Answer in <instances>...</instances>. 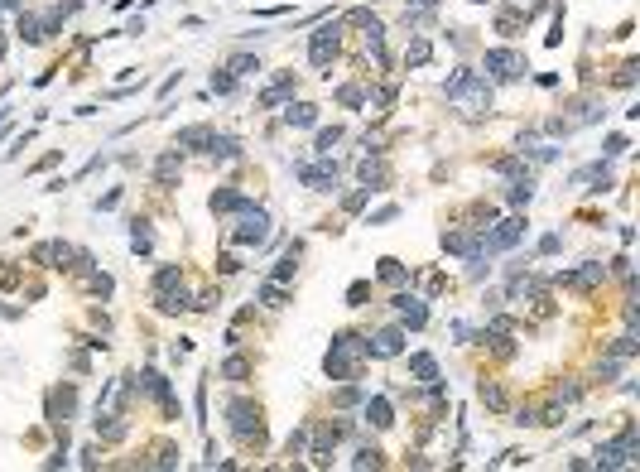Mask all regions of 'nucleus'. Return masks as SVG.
Segmentation results:
<instances>
[{
	"label": "nucleus",
	"instance_id": "obj_16",
	"mask_svg": "<svg viewBox=\"0 0 640 472\" xmlns=\"http://www.w3.org/2000/svg\"><path fill=\"white\" fill-rule=\"evenodd\" d=\"M212 140V126H188V131H179V150H203Z\"/></svg>",
	"mask_w": 640,
	"mask_h": 472
},
{
	"label": "nucleus",
	"instance_id": "obj_12",
	"mask_svg": "<svg viewBox=\"0 0 640 472\" xmlns=\"http://www.w3.org/2000/svg\"><path fill=\"white\" fill-rule=\"evenodd\" d=\"M559 279L568 284V289H592V284H602V279H607V270H602L597 260H587L583 270H568V275H559Z\"/></svg>",
	"mask_w": 640,
	"mask_h": 472
},
{
	"label": "nucleus",
	"instance_id": "obj_22",
	"mask_svg": "<svg viewBox=\"0 0 640 472\" xmlns=\"http://www.w3.org/2000/svg\"><path fill=\"white\" fill-rule=\"evenodd\" d=\"M227 73H231V78H246V73H260V58H255V54H236L231 63H227Z\"/></svg>",
	"mask_w": 640,
	"mask_h": 472
},
{
	"label": "nucleus",
	"instance_id": "obj_43",
	"mask_svg": "<svg viewBox=\"0 0 640 472\" xmlns=\"http://www.w3.org/2000/svg\"><path fill=\"white\" fill-rule=\"evenodd\" d=\"M621 150H626V135H612V140H607V155H612V159L621 155Z\"/></svg>",
	"mask_w": 640,
	"mask_h": 472
},
{
	"label": "nucleus",
	"instance_id": "obj_1",
	"mask_svg": "<svg viewBox=\"0 0 640 472\" xmlns=\"http://www.w3.org/2000/svg\"><path fill=\"white\" fill-rule=\"evenodd\" d=\"M443 92H448V102H457L467 116H486L491 111V83L481 78V73H467V68H457L453 78L443 83Z\"/></svg>",
	"mask_w": 640,
	"mask_h": 472
},
{
	"label": "nucleus",
	"instance_id": "obj_30",
	"mask_svg": "<svg viewBox=\"0 0 640 472\" xmlns=\"http://www.w3.org/2000/svg\"><path fill=\"white\" fill-rule=\"evenodd\" d=\"M169 284H183V270H179V265H164L159 275H155V289H169Z\"/></svg>",
	"mask_w": 640,
	"mask_h": 472
},
{
	"label": "nucleus",
	"instance_id": "obj_14",
	"mask_svg": "<svg viewBox=\"0 0 640 472\" xmlns=\"http://www.w3.org/2000/svg\"><path fill=\"white\" fill-rule=\"evenodd\" d=\"M155 304H159L164 313H183V308H193V304H188V294H183V284H169V289H155Z\"/></svg>",
	"mask_w": 640,
	"mask_h": 472
},
{
	"label": "nucleus",
	"instance_id": "obj_8",
	"mask_svg": "<svg viewBox=\"0 0 640 472\" xmlns=\"http://www.w3.org/2000/svg\"><path fill=\"white\" fill-rule=\"evenodd\" d=\"M298 178H303L313 193H332V188H337V164L322 155V164H298Z\"/></svg>",
	"mask_w": 640,
	"mask_h": 472
},
{
	"label": "nucleus",
	"instance_id": "obj_15",
	"mask_svg": "<svg viewBox=\"0 0 640 472\" xmlns=\"http://www.w3.org/2000/svg\"><path fill=\"white\" fill-rule=\"evenodd\" d=\"M356 174H361V183H366V188H385V183H390V169L380 164V159H361V169H356Z\"/></svg>",
	"mask_w": 640,
	"mask_h": 472
},
{
	"label": "nucleus",
	"instance_id": "obj_28",
	"mask_svg": "<svg viewBox=\"0 0 640 472\" xmlns=\"http://www.w3.org/2000/svg\"><path fill=\"white\" fill-rule=\"evenodd\" d=\"M20 34H25V44H39V39H44V25H39L34 15H20Z\"/></svg>",
	"mask_w": 640,
	"mask_h": 472
},
{
	"label": "nucleus",
	"instance_id": "obj_21",
	"mask_svg": "<svg viewBox=\"0 0 640 472\" xmlns=\"http://www.w3.org/2000/svg\"><path fill=\"white\" fill-rule=\"evenodd\" d=\"M284 121H289V126H313V121H318V107H308V102H298V107H294V102H289Z\"/></svg>",
	"mask_w": 640,
	"mask_h": 472
},
{
	"label": "nucleus",
	"instance_id": "obj_19",
	"mask_svg": "<svg viewBox=\"0 0 640 472\" xmlns=\"http://www.w3.org/2000/svg\"><path fill=\"white\" fill-rule=\"evenodd\" d=\"M246 207V198L236 193V188H222V193H212V212H241Z\"/></svg>",
	"mask_w": 640,
	"mask_h": 472
},
{
	"label": "nucleus",
	"instance_id": "obj_24",
	"mask_svg": "<svg viewBox=\"0 0 640 472\" xmlns=\"http://www.w3.org/2000/svg\"><path fill=\"white\" fill-rule=\"evenodd\" d=\"M155 178H159V183H174V178H179V155H164L159 164H155Z\"/></svg>",
	"mask_w": 640,
	"mask_h": 472
},
{
	"label": "nucleus",
	"instance_id": "obj_45",
	"mask_svg": "<svg viewBox=\"0 0 640 472\" xmlns=\"http://www.w3.org/2000/svg\"><path fill=\"white\" fill-rule=\"evenodd\" d=\"M496 169H501V174H520V159H515V155H506V159H501Z\"/></svg>",
	"mask_w": 640,
	"mask_h": 472
},
{
	"label": "nucleus",
	"instance_id": "obj_7",
	"mask_svg": "<svg viewBox=\"0 0 640 472\" xmlns=\"http://www.w3.org/2000/svg\"><path fill=\"white\" fill-rule=\"evenodd\" d=\"M486 73L501 78V83H510V78L525 73V58L515 54V49H486Z\"/></svg>",
	"mask_w": 640,
	"mask_h": 472
},
{
	"label": "nucleus",
	"instance_id": "obj_40",
	"mask_svg": "<svg viewBox=\"0 0 640 472\" xmlns=\"http://www.w3.org/2000/svg\"><path fill=\"white\" fill-rule=\"evenodd\" d=\"M217 270H222V275H236V270H241L236 255H217Z\"/></svg>",
	"mask_w": 640,
	"mask_h": 472
},
{
	"label": "nucleus",
	"instance_id": "obj_4",
	"mask_svg": "<svg viewBox=\"0 0 640 472\" xmlns=\"http://www.w3.org/2000/svg\"><path fill=\"white\" fill-rule=\"evenodd\" d=\"M231 429H236V439L241 444H260L265 439V429H260V410L250 405V400H231Z\"/></svg>",
	"mask_w": 640,
	"mask_h": 472
},
{
	"label": "nucleus",
	"instance_id": "obj_5",
	"mask_svg": "<svg viewBox=\"0 0 640 472\" xmlns=\"http://www.w3.org/2000/svg\"><path fill=\"white\" fill-rule=\"evenodd\" d=\"M231 236H236V246H260V241L270 236L265 207H250V202H246V207H241V226L231 231Z\"/></svg>",
	"mask_w": 640,
	"mask_h": 472
},
{
	"label": "nucleus",
	"instance_id": "obj_37",
	"mask_svg": "<svg viewBox=\"0 0 640 472\" xmlns=\"http://www.w3.org/2000/svg\"><path fill=\"white\" fill-rule=\"evenodd\" d=\"M631 352H636V337H631V333L612 342V357H631Z\"/></svg>",
	"mask_w": 640,
	"mask_h": 472
},
{
	"label": "nucleus",
	"instance_id": "obj_26",
	"mask_svg": "<svg viewBox=\"0 0 640 472\" xmlns=\"http://www.w3.org/2000/svg\"><path fill=\"white\" fill-rule=\"evenodd\" d=\"M260 299H265L270 308H279V304H289V294L279 289V279H270V284H260Z\"/></svg>",
	"mask_w": 640,
	"mask_h": 472
},
{
	"label": "nucleus",
	"instance_id": "obj_20",
	"mask_svg": "<svg viewBox=\"0 0 640 472\" xmlns=\"http://www.w3.org/2000/svg\"><path fill=\"white\" fill-rule=\"evenodd\" d=\"M289 92H294V73H284V78H279V83L270 87L265 97H260V107H279V102H284Z\"/></svg>",
	"mask_w": 640,
	"mask_h": 472
},
{
	"label": "nucleus",
	"instance_id": "obj_47",
	"mask_svg": "<svg viewBox=\"0 0 640 472\" xmlns=\"http://www.w3.org/2000/svg\"><path fill=\"white\" fill-rule=\"evenodd\" d=\"M15 5H20V0H0V10H15Z\"/></svg>",
	"mask_w": 640,
	"mask_h": 472
},
{
	"label": "nucleus",
	"instance_id": "obj_6",
	"mask_svg": "<svg viewBox=\"0 0 640 472\" xmlns=\"http://www.w3.org/2000/svg\"><path fill=\"white\" fill-rule=\"evenodd\" d=\"M520 236H525V217H506L501 226H491V231L481 236V255H491V250H510Z\"/></svg>",
	"mask_w": 640,
	"mask_h": 472
},
{
	"label": "nucleus",
	"instance_id": "obj_44",
	"mask_svg": "<svg viewBox=\"0 0 640 472\" xmlns=\"http://www.w3.org/2000/svg\"><path fill=\"white\" fill-rule=\"evenodd\" d=\"M294 453H303V429H294V434H289V458H294Z\"/></svg>",
	"mask_w": 640,
	"mask_h": 472
},
{
	"label": "nucleus",
	"instance_id": "obj_46",
	"mask_svg": "<svg viewBox=\"0 0 640 472\" xmlns=\"http://www.w3.org/2000/svg\"><path fill=\"white\" fill-rule=\"evenodd\" d=\"M409 5H419V10H428V5H438V0H409Z\"/></svg>",
	"mask_w": 640,
	"mask_h": 472
},
{
	"label": "nucleus",
	"instance_id": "obj_48",
	"mask_svg": "<svg viewBox=\"0 0 640 472\" xmlns=\"http://www.w3.org/2000/svg\"><path fill=\"white\" fill-rule=\"evenodd\" d=\"M477 5H486V0H477Z\"/></svg>",
	"mask_w": 640,
	"mask_h": 472
},
{
	"label": "nucleus",
	"instance_id": "obj_36",
	"mask_svg": "<svg viewBox=\"0 0 640 472\" xmlns=\"http://www.w3.org/2000/svg\"><path fill=\"white\" fill-rule=\"evenodd\" d=\"M337 102L342 107H361V87H337Z\"/></svg>",
	"mask_w": 640,
	"mask_h": 472
},
{
	"label": "nucleus",
	"instance_id": "obj_33",
	"mask_svg": "<svg viewBox=\"0 0 640 472\" xmlns=\"http://www.w3.org/2000/svg\"><path fill=\"white\" fill-rule=\"evenodd\" d=\"M131 246H135V250H150V246H155V236L145 231V222H135V231H131Z\"/></svg>",
	"mask_w": 640,
	"mask_h": 472
},
{
	"label": "nucleus",
	"instance_id": "obj_25",
	"mask_svg": "<svg viewBox=\"0 0 640 472\" xmlns=\"http://www.w3.org/2000/svg\"><path fill=\"white\" fill-rule=\"evenodd\" d=\"M477 395H481V405H491V410H506V390H501V386H486V381H481Z\"/></svg>",
	"mask_w": 640,
	"mask_h": 472
},
{
	"label": "nucleus",
	"instance_id": "obj_39",
	"mask_svg": "<svg viewBox=\"0 0 640 472\" xmlns=\"http://www.w3.org/2000/svg\"><path fill=\"white\" fill-rule=\"evenodd\" d=\"M366 294H371L366 284H351V289H347V304H351V308H361V304H366Z\"/></svg>",
	"mask_w": 640,
	"mask_h": 472
},
{
	"label": "nucleus",
	"instance_id": "obj_23",
	"mask_svg": "<svg viewBox=\"0 0 640 472\" xmlns=\"http://www.w3.org/2000/svg\"><path fill=\"white\" fill-rule=\"evenodd\" d=\"M530 198H534V178L525 174V178H515V183H510V207H525Z\"/></svg>",
	"mask_w": 640,
	"mask_h": 472
},
{
	"label": "nucleus",
	"instance_id": "obj_29",
	"mask_svg": "<svg viewBox=\"0 0 640 472\" xmlns=\"http://www.w3.org/2000/svg\"><path fill=\"white\" fill-rule=\"evenodd\" d=\"M428 54H433V49H428V39H409V49H404V58H409V63H428Z\"/></svg>",
	"mask_w": 640,
	"mask_h": 472
},
{
	"label": "nucleus",
	"instance_id": "obj_10",
	"mask_svg": "<svg viewBox=\"0 0 640 472\" xmlns=\"http://www.w3.org/2000/svg\"><path fill=\"white\" fill-rule=\"evenodd\" d=\"M400 347H404V328H380L375 337H366L371 357H400Z\"/></svg>",
	"mask_w": 640,
	"mask_h": 472
},
{
	"label": "nucleus",
	"instance_id": "obj_2",
	"mask_svg": "<svg viewBox=\"0 0 640 472\" xmlns=\"http://www.w3.org/2000/svg\"><path fill=\"white\" fill-rule=\"evenodd\" d=\"M366 357V337L356 333H337V342H332V352L322 357V371L332 376V381H347V376H356V361Z\"/></svg>",
	"mask_w": 640,
	"mask_h": 472
},
{
	"label": "nucleus",
	"instance_id": "obj_34",
	"mask_svg": "<svg viewBox=\"0 0 640 472\" xmlns=\"http://www.w3.org/2000/svg\"><path fill=\"white\" fill-rule=\"evenodd\" d=\"M342 140V131L332 126V131H318V155H332V145Z\"/></svg>",
	"mask_w": 640,
	"mask_h": 472
},
{
	"label": "nucleus",
	"instance_id": "obj_18",
	"mask_svg": "<svg viewBox=\"0 0 640 472\" xmlns=\"http://www.w3.org/2000/svg\"><path fill=\"white\" fill-rule=\"evenodd\" d=\"M409 371H414V376H419V381H438V361L428 357V352H414V357H409Z\"/></svg>",
	"mask_w": 640,
	"mask_h": 472
},
{
	"label": "nucleus",
	"instance_id": "obj_11",
	"mask_svg": "<svg viewBox=\"0 0 640 472\" xmlns=\"http://www.w3.org/2000/svg\"><path fill=\"white\" fill-rule=\"evenodd\" d=\"M395 313H400V328H424L428 323L424 299H414V294H395Z\"/></svg>",
	"mask_w": 640,
	"mask_h": 472
},
{
	"label": "nucleus",
	"instance_id": "obj_35",
	"mask_svg": "<svg viewBox=\"0 0 640 472\" xmlns=\"http://www.w3.org/2000/svg\"><path fill=\"white\" fill-rule=\"evenodd\" d=\"M366 400V390L361 386H347V390H337V405H361Z\"/></svg>",
	"mask_w": 640,
	"mask_h": 472
},
{
	"label": "nucleus",
	"instance_id": "obj_13",
	"mask_svg": "<svg viewBox=\"0 0 640 472\" xmlns=\"http://www.w3.org/2000/svg\"><path fill=\"white\" fill-rule=\"evenodd\" d=\"M366 424H371V429H390V424H395V410H390L385 395H371V400H366Z\"/></svg>",
	"mask_w": 640,
	"mask_h": 472
},
{
	"label": "nucleus",
	"instance_id": "obj_32",
	"mask_svg": "<svg viewBox=\"0 0 640 472\" xmlns=\"http://www.w3.org/2000/svg\"><path fill=\"white\" fill-rule=\"evenodd\" d=\"M212 92H217V97H227V92H236V78H231L227 68H222V73H212Z\"/></svg>",
	"mask_w": 640,
	"mask_h": 472
},
{
	"label": "nucleus",
	"instance_id": "obj_41",
	"mask_svg": "<svg viewBox=\"0 0 640 472\" xmlns=\"http://www.w3.org/2000/svg\"><path fill=\"white\" fill-rule=\"evenodd\" d=\"M375 193V188H361V193H351L347 198V212H356V207H366V198H371Z\"/></svg>",
	"mask_w": 640,
	"mask_h": 472
},
{
	"label": "nucleus",
	"instance_id": "obj_31",
	"mask_svg": "<svg viewBox=\"0 0 640 472\" xmlns=\"http://www.w3.org/2000/svg\"><path fill=\"white\" fill-rule=\"evenodd\" d=\"M351 468H380V448H356Z\"/></svg>",
	"mask_w": 640,
	"mask_h": 472
},
{
	"label": "nucleus",
	"instance_id": "obj_27",
	"mask_svg": "<svg viewBox=\"0 0 640 472\" xmlns=\"http://www.w3.org/2000/svg\"><path fill=\"white\" fill-rule=\"evenodd\" d=\"M380 279H385V284H404V265L385 255V260H380Z\"/></svg>",
	"mask_w": 640,
	"mask_h": 472
},
{
	"label": "nucleus",
	"instance_id": "obj_17",
	"mask_svg": "<svg viewBox=\"0 0 640 472\" xmlns=\"http://www.w3.org/2000/svg\"><path fill=\"white\" fill-rule=\"evenodd\" d=\"M207 155H212V159H236V155H241V140L212 135V140H207Z\"/></svg>",
	"mask_w": 640,
	"mask_h": 472
},
{
	"label": "nucleus",
	"instance_id": "obj_9",
	"mask_svg": "<svg viewBox=\"0 0 640 472\" xmlns=\"http://www.w3.org/2000/svg\"><path fill=\"white\" fill-rule=\"evenodd\" d=\"M308 58H313V68H327L332 58H337V25H322L313 34V44H308Z\"/></svg>",
	"mask_w": 640,
	"mask_h": 472
},
{
	"label": "nucleus",
	"instance_id": "obj_42",
	"mask_svg": "<svg viewBox=\"0 0 640 472\" xmlns=\"http://www.w3.org/2000/svg\"><path fill=\"white\" fill-rule=\"evenodd\" d=\"M636 73H640L636 63H626V68H621V73H616V83H621V87H631V83H636Z\"/></svg>",
	"mask_w": 640,
	"mask_h": 472
},
{
	"label": "nucleus",
	"instance_id": "obj_38",
	"mask_svg": "<svg viewBox=\"0 0 640 472\" xmlns=\"http://www.w3.org/2000/svg\"><path fill=\"white\" fill-rule=\"evenodd\" d=\"M222 371H227V376H231V381H241V376H246V371H250V366H246V361H241V357H227V366H222Z\"/></svg>",
	"mask_w": 640,
	"mask_h": 472
},
{
	"label": "nucleus",
	"instance_id": "obj_49",
	"mask_svg": "<svg viewBox=\"0 0 640 472\" xmlns=\"http://www.w3.org/2000/svg\"><path fill=\"white\" fill-rule=\"evenodd\" d=\"M0 49H5V44H0Z\"/></svg>",
	"mask_w": 640,
	"mask_h": 472
},
{
	"label": "nucleus",
	"instance_id": "obj_3",
	"mask_svg": "<svg viewBox=\"0 0 640 472\" xmlns=\"http://www.w3.org/2000/svg\"><path fill=\"white\" fill-rule=\"evenodd\" d=\"M631 458H640V434H636V424H626V429H621V439H612V444L597 448V468H626Z\"/></svg>",
	"mask_w": 640,
	"mask_h": 472
}]
</instances>
